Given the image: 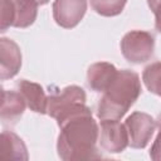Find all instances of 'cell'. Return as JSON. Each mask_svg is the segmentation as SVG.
<instances>
[{"label": "cell", "instance_id": "6da1fadb", "mask_svg": "<svg viewBox=\"0 0 161 161\" xmlns=\"http://www.w3.org/2000/svg\"><path fill=\"white\" fill-rule=\"evenodd\" d=\"M60 133L57 141L58 156L64 161L101 158L97 142L99 127L92 117V111L87 107L59 125Z\"/></svg>", "mask_w": 161, "mask_h": 161}, {"label": "cell", "instance_id": "7a4b0ae2", "mask_svg": "<svg viewBox=\"0 0 161 161\" xmlns=\"http://www.w3.org/2000/svg\"><path fill=\"white\" fill-rule=\"evenodd\" d=\"M141 91V80L136 72L118 70L98 102L97 117L99 119H121L138 99Z\"/></svg>", "mask_w": 161, "mask_h": 161}, {"label": "cell", "instance_id": "3957f363", "mask_svg": "<svg viewBox=\"0 0 161 161\" xmlns=\"http://www.w3.org/2000/svg\"><path fill=\"white\" fill-rule=\"evenodd\" d=\"M86 101V92L82 87L68 86L48 97L47 114L53 117L59 126L70 116L84 111L87 108Z\"/></svg>", "mask_w": 161, "mask_h": 161}, {"label": "cell", "instance_id": "277c9868", "mask_svg": "<svg viewBox=\"0 0 161 161\" xmlns=\"http://www.w3.org/2000/svg\"><path fill=\"white\" fill-rule=\"evenodd\" d=\"M36 0H1L0 31L5 33L10 26L28 28L38 15Z\"/></svg>", "mask_w": 161, "mask_h": 161}, {"label": "cell", "instance_id": "5b68a950", "mask_svg": "<svg viewBox=\"0 0 161 161\" xmlns=\"http://www.w3.org/2000/svg\"><path fill=\"white\" fill-rule=\"evenodd\" d=\"M119 47L127 62L141 64L153 55L155 36L145 30H131L123 35Z\"/></svg>", "mask_w": 161, "mask_h": 161}, {"label": "cell", "instance_id": "8992f818", "mask_svg": "<svg viewBox=\"0 0 161 161\" xmlns=\"http://www.w3.org/2000/svg\"><path fill=\"white\" fill-rule=\"evenodd\" d=\"M125 126L128 133V145L132 148H145L156 128V121L145 112H133L126 121Z\"/></svg>", "mask_w": 161, "mask_h": 161}, {"label": "cell", "instance_id": "52a82bcc", "mask_svg": "<svg viewBox=\"0 0 161 161\" xmlns=\"http://www.w3.org/2000/svg\"><path fill=\"white\" fill-rule=\"evenodd\" d=\"M98 142L109 153H119L128 146V133L125 123L118 119H101Z\"/></svg>", "mask_w": 161, "mask_h": 161}, {"label": "cell", "instance_id": "ba28073f", "mask_svg": "<svg viewBox=\"0 0 161 161\" xmlns=\"http://www.w3.org/2000/svg\"><path fill=\"white\" fill-rule=\"evenodd\" d=\"M87 11V0H54L53 18L55 23L64 28L77 26Z\"/></svg>", "mask_w": 161, "mask_h": 161}, {"label": "cell", "instance_id": "9c48e42d", "mask_svg": "<svg viewBox=\"0 0 161 161\" xmlns=\"http://www.w3.org/2000/svg\"><path fill=\"white\" fill-rule=\"evenodd\" d=\"M21 67V52L19 45L9 39H0V78L3 80L15 77Z\"/></svg>", "mask_w": 161, "mask_h": 161}, {"label": "cell", "instance_id": "30bf717a", "mask_svg": "<svg viewBox=\"0 0 161 161\" xmlns=\"http://www.w3.org/2000/svg\"><path fill=\"white\" fill-rule=\"evenodd\" d=\"M118 70L108 62H98L89 65L87 70V86L98 93H103L116 78Z\"/></svg>", "mask_w": 161, "mask_h": 161}, {"label": "cell", "instance_id": "8fae6325", "mask_svg": "<svg viewBox=\"0 0 161 161\" xmlns=\"http://www.w3.org/2000/svg\"><path fill=\"white\" fill-rule=\"evenodd\" d=\"M16 91L23 96V98L26 102V106L33 112L40 114L47 113L48 97L45 96V92L40 84L26 79H21L16 83Z\"/></svg>", "mask_w": 161, "mask_h": 161}, {"label": "cell", "instance_id": "7c38bea8", "mask_svg": "<svg viewBox=\"0 0 161 161\" xmlns=\"http://www.w3.org/2000/svg\"><path fill=\"white\" fill-rule=\"evenodd\" d=\"M1 96H3L1 109H0L1 121L4 125L15 123L23 116L24 109L26 107V102L18 91L3 89Z\"/></svg>", "mask_w": 161, "mask_h": 161}, {"label": "cell", "instance_id": "4fadbf2b", "mask_svg": "<svg viewBox=\"0 0 161 161\" xmlns=\"http://www.w3.org/2000/svg\"><path fill=\"white\" fill-rule=\"evenodd\" d=\"M0 157L5 160H28V150L24 141L13 131H3Z\"/></svg>", "mask_w": 161, "mask_h": 161}, {"label": "cell", "instance_id": "5bb4252c", "mask_svg": "<svg viewBox=\"0 0 161 161\" xmlns=\"http://www.w3.org/2000/svg\"><path fill=\"white\" fill-rule=\"evenodd\" d=\"M142 80L151 93L161 97V62L148 64L143 69Z\"/></svg>", "mask_w": 161, "mask_h": 161}, {"label": "cell", "instance_id": "9a60e30c", "mask_svg": "<svg viewBox=\"0 0 161 161\" xmlns=\"http://www.w3.org/2000/svg\"><path fill=\"white\" fill-rule=\"evenodd\" d=\"M127 0H91L92 9L102 16H116L122 13Z\"/></svg>", "mask_w": 161, "mask_h": 161}, {"label": "cell", "instance_id": "2e32d148", "mask_svg": "<svg viewBox=\"0 0 161 161\" xmlns=\"http://www.w3.org/2000/svg\"><path fill=\"white\" fill-rule=\"evenodd\" d=\"M147 4L155 14V29L161 33V0H147Z\"/></svg>", "mask_w": 161, "mask_h": 161}, {"label": "cell", "instance_id": "e0dca14e", "mask_svg": "<svg viewBox=\"0 0 161 161\" xmlns=\"http://www.w3.org/2000/svg\"><path fill=\"white\" fill-rule=\"evenodd\" d=\"M150 157L153 161H161V131H158V135L150 148Z\"/></svg>", "mask_w": 161, "mask_h": 161}, {"label": "cell", "instance_id": "ac0fdd59", "mask_svg": "<svg viewBox=\"0 0 161 161\" xmlns=\"http://www.w3.org/2000/svg\"><path fill=\"white\" fill-rule=\"evenodd\" d=\"M156 127L158 128V131H161V113L158 114V117L156 119Z\"/></svg>", "mask_w": 161, "mask_h": 161}, {"label": "cell", "instance_id": "d6986e66", "mask_svg": "<svg viewBox=\"0 0 161 161\" xmlns=\"http://www.w3.org/2000/svg\"><path fill=\"white\" fill-rule=\"evenodd\" d=\"M36 1H38V4H39V5H45L49 0H36Z\"/></svg>", "mask_w": 161, "mask_h": 161}]
</instances>
